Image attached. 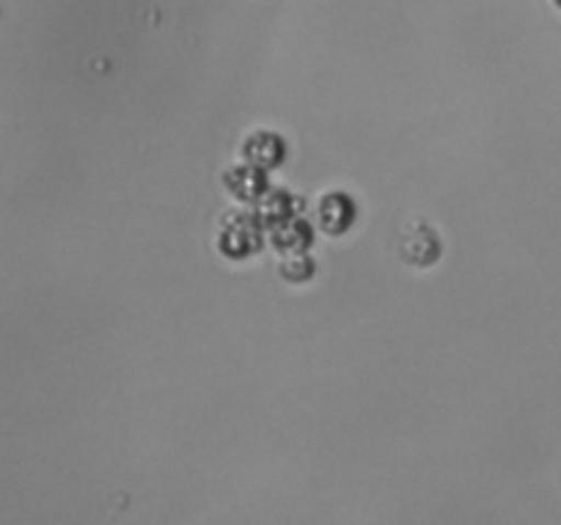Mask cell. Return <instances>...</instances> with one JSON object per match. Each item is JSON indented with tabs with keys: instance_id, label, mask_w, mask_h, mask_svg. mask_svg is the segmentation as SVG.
Wrapping results in <instances>:
<instances>
[{
	"instance_id": "ba28073f",
	"label": "cell",
	"mask_w": 561,
	"mask_h": 525,
	"mask_svg": "<svg viewBox=\"0 0 561 525\" xmlns=\"http://www.w3.org/2000/svg\"><path fill=\"white\" fill-rule=\"evenodd\" d=\"M317 262L309 253H289V259L280 264V275L289 281V284H306L309 278H314Z\"/></svg>"
},
{
	"instance_id": "52a82bcc",
	"label": "cell",
	"mask_w": 561,
	"mask_h": 525,
	"mask_svg": "<svg viewBox=\"0 0 561 525\" xmlns=\"http://www.w3.org/2000/svg\"><path fill=\"white\" fill-rule=\"evenodd\" d=\"M270 242L280 253H306L314 242V229H311L309 220L293 218L270 229Z\"/></svg>"
},
{
	"instance_id": "277c9868",
	"label": "cell",
	"mask_w": 561,
	"mask_h": 525,
	"mask_svg": "<svg viewBox=\"0 0 561 525\" xmlns=\"http://www.w3.org/2000/svg\"><path fill=\"white\" fill-rule=\"evenodd\" d=\"M224 185L231 196L240 198V202L245 204H256L259 198L270 191L267 171L253 166V162H242V166L229 168V171L224 173Z\"/></svg>"
},
{
	"instance_id": "8992f818",
	"label": "cell",
	"mask_w": 561,
	"mask_h": 525,
	"mask_svg": "<svg viewBox=\"0 0 561 525\" xmlns=\"http://www.w3.org/2000/svg\"><path fill=\"white\" fill-rule=\"evenodd\" d=\"M300 202L289 191H267L256 202V218L264 229H273L278 224H287V220L298 218Z\"/></svg>"
},
{
	"instance_id": "3957f363",
	"label": "cell",
	"mask_w": 561,
	"mask_h": 525,
	"mask_svg": "<svg viewBox=\"0 0 561 525\" xmlns=\"http://www.w3.org/2000/svg\"><path fill=\"white\" fill-rule=\"evenodd\" d=\"M355 215L358 213H355L353 196H347L342 191L325 193L320 198V204H317V220H320L322 231H328L333 237L347 235L355 224Z\"/></svg>"
},
{
	"instance_id": "6da1fadb",
	"label": "cell",
	"mask_w": 561,
	"mask_h": 525,
	"mask_svg": "<svg viewBox=\"0 0 561 525\" xmlns=\"http://www.w3.org/2000/svg\"><path fill=\"white\" fill-rule=\"evenodd\" d=\"M262 229L264 226L259 224L256 215H248V213L226 215L218 235L220 253H224L226 259H231V262H242V259L253 256V253L264 246Z\"/></svg>"
},
{
	"instance_id": "5b68a950",
	"label": "cell",
	"mask_w": 561,
	"mask_h": 525,
	"mask_svg": "<svg viewBox=\"0 0 561 525\" xmlns=\"http://www.w3.org/2000/svg\"><path fill=\"white\" fill-rule=\"evenodd\" d=\"M242 157H245V162H253V166L270 171V168H278L280 162L287 160V144L278 133L259 129V133L248 135V140L242 144Z\"/></svg>"
},
{
	"instance_id": "7a4b0ae2",
	"label": "cell",
	"mask_w": 561,
	"mask_h": 525,
	"mask_svg": "<svg viewBox=\"0 0 561 525\" xmlns=\"http://www.w3.org/2000/svg\"><path fill=\"white\" fill-rule=\"evenodd\" d=\"M399 251L408 264L430 267L440 256V237L427 224H410L399 237Z\"/></svg>"
}]
</instances>
